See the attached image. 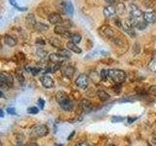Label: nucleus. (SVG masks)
Here are the masks:
<instances>
[{"label":"nucleus","instance_id":"9b49d317","mask_svg":"<svg viewBox=\"0 0 156 146\" xmlns=\"http://www.w3.org/2000/svg\"><path fill=\"white\" fill-rule=\"evenodd\" d=\"M48 21L50 22L51 24H56V26H58V24L62 22V18L61 16V14L54 12V13H51L48 16Z\"/></svg>","mask_w":156,"mask_h":146},{"label":"nucleus","instance_id":"f704fd0d","mask_svg":"<svg viewBox=\"0 0 156 146\" xmlns=\"http://www.w3.org/2000/svg\"><path fill=\"white\" fill-rule=\"evenodd\" d=\"M16 78H17V80H18V82L20 83V84H21V85L23 84V82H24V77L23 76L22 73H17V74H16Z\"/></svg>","mask_w":156,"mask_h":146},{"label":"nucleus","instance_id":"412c9836","mask_svg":"<svg viewBox=\"0 0 156 146\" xmlns=\"http://www.w3.org/2000/svg\"><path fill=\"white\" fill-rule=\"evenodd\" d=\"M34 29L37 31V32H44V31H47L49 29V26L44 23H40V22H37L35 27Z\"/></svg>","mask_w":156,"mask_h":146},{"label":"nucleus","instance_id":"c03bdc74","mask_svg":"<svg viewBox=\"0 0 156 146\" xmlns=\"http://www.w3.org/2000/svg\"><path fill=\"white\" fill-rule=\"evenodd\" d=\"M151 141H152V143L156 145V135H153L152 138H151Z\"/></svg>","mask_w":156,"mask_h":146},{"label":"nucleus","instance_id":"58836bf2","mask_svg":"<svg viewBox=\"0 0 156 146\" xmlns=\"http://www.w3.org/2000/svg\"><path fill=\"white\" fill-rule=\"evenodd\" d=\"M37 104L39 106V108L40 109H43L44 108V105H45V101H44L42 99H39L38 101H37Z\"/></svg>","mask_w":156,"mask_h":146},{"label":"nucleus","instance_id":"c85d7f7f","mask_svg":"<svg viewBox=\"0 0 156 146\" xmlns=\"http://www.w3.org/2000/svg\"><path fill=\"white\" fill-rule=\"evenodd\" d=\"M72 22L71 21H69V19H62V22L58 24V26H62V27H66V28H69L70 26H72Z\"/></svg>","mask_w":156,"mask_h":146},{"label":"nucleus","instance_id":"39448f33","mask_svg":"<svg viewBox=\"0 0 156 146\" xmlns=\"http://www.w3.org/2000/svg\"><path fill=\"white\" fill-rule=\"evenodd\" d=\"M128 11L130 17L135 19H144V13L139 6H136L135 3H130L128 6Z\"/></svg>","mask_w":156,"mask_h":146},{"label":"nucleus","instance_id":"c9c22d12","mask_svg":"<svg viewBox=\"0 0 156 146\" xmlns=\"http://www.w3.org/2000/svg\"><path fill=\"white\" fill-rule=\"evenodd\" d=\"M61 36H62V37H63V38H66V39H70V38H71V36H72V33H71V32L67 29V30H66L65 32H63Z\"/></svg>","mask_w":156,"mask_h":146},{"label":"nucleus","instance_id":"5701e85b","mask_svg":"<svg viewBox=\"0 0 156 146\" xmlns=\"http://www.w3.org/2000/svg\"><path fill=\"white\" fill-rule=\"evenodd\" d=\"M126 6H125V4L124 3H122V2H119V3H117L116 5V12L118 15H120V16H123V15H125L126 13Z\"/></svg>","mask_w":156,"mask_h":146},{"label":"nucleus","instance_id":"20e7f679","mask_svg":"<svg viewBox=\"0 0 156 146\" xmlns=\"http://www.w3.org/2000/svg\"><path fill=\"white\" fill-rule=\"evenodd\" d=\"M49 134V128L46 125H37L31 130V135L34 137H43Z\"/></svg>","mask_w":156,"mask_h":146},{"label":"nucleus","instance_id":"f8f14e48","mask_svg":"<svg viewBox=\"0 0 156 146\" xmlns=\"http://www.w3.org/2000/svg\"><path fill=\"white\" fill-rule=\"evenodd\" d=\"M40 82L44 88L46 89H51V88L54 87V81L52 78L47 75V74H44L43 76L40 77Z\"/></svg>","mask_w":156,"mask_h":146},{"label":"nucleus","instance_id":"4468645a","mask_svg":"<svg viewBox=\"0 0 156 146\" xmlns=\"http://www.w3.org/2000/svg\"><path fill=\"white\" fill-rule=\"evenodd\" d=\"M116 14V8L111 6V5H108V6H105L104 8V16L106 19H110L112 17H114Z\"/></svg>","mask_w":156,"mask_h":146},{"label":"nucleus","instance_id":"b1692460","mask_svg":"<svg viewBox=\"0 0 156 146\" xmlns=\"http://www.w3.org/2000/svg\"><path fill=\"white\" fill-rule=\"evenodd\" d=\"M49 43H50V45H52L53 47L58 48V49H61L62 46V44L61 40H58V39L56 38V37L51 38L50 40H49Z\"/></svg>","mask_w":156,"mask_h":146},{"label":"nucleus","instance_id":"a878e982","mask_svg":"<svg viewBox=\"0 0 156 146\" xmlns=\"http://www.w3.org/2000/svg\"><path fill=\"white\" fill-rule=\"evenodd\" d=\"M147 23H146L144 19H139L138 22H136V28H138V29H140V30H144V29H145V27L147 26Z\"/></svg>","mask_w":156,"mask_h":146},{"label":"nucleus","instance_id":"6ab92c4d","mask_svg":"<svg viewBox=\"0 0 156 146\" xmlns=\"http://www.w3.org/2000/svg\"><path fill=\"white\" fill-rule=\"evenodd\" d=\"M66 47H67V49L69 51H71L72 53H75V54H78V55H80V54L82 53V49L81 48H79L78 47L76 44H74V43H72L71 41H69V42H67V44H66Z\"/></svg>","mask_w":156,"mask_h":146},{"label":"nucleus","instance_id":"e433bc0d","mask_svg":"<svg viewBox=\"0 0 156 146\" xmlns=\"http://www.w3.org/2000/svg\"><path fill=\"white\" fill-rule=\"evenodd\" d=\"M148 94L152 95V96H156V85L150 86L148 89Z\"/></svg>","mask_w":156,"mask_h":146},{"label":"nucleus","instance_id":"c756f323","mask_svg":"<svg viewBox=\"0 0 156 146\" xmlns=\"http://www.w3.org/2000/svg\"><path fill=\"white\" fill-rule=\"evenodd\" d=\"M47 51L45 50H43V49H37V51H36V55L40 57V58H44V57H47Z\"/></svg>","mask_w":156,"mask_h":146},{"label":"nucleus","instance_id":"393cba45","mask_svg":"<svg viewBox=\"0 0 156 146\" xmlns=\"http://www.w3.org/2000/svg\"><path fill=\"white\" fill-rule=\"evenodd\" d=\"M58 55H61L62 57H66V58L71 57V53H70V51L69 50H66V49H63V48L58 49Z\"/></svg>","mask_w":156,"mask_h":146},{"label":"nucleus","instance_id":"49530a36","mask_svg":"<svg viewBox=\"0 0 156 146\" xmlns=\"http://www.w3.org/2000/svg\"><path fill=\"white\" fill-rule=\"evenodd\" d=\"M75 146H89V145H88L87 143H78Z\"/></svg>","mask_w":156,"mask_h":146},{"label":"nucleus","instance_id":"f3484780","mask_svg":"<svg viewBox=\"0 0 156 146\" xmlns=\"http://www.w3.org/2000/svg\"><path fill=\"white\" fill-rule=\"evenodd\" d=\"M80 106H81V108L83 109V111L86 112V113H89V112H91L92 109H93V104L87 99L81 100L80 101Z\"/></svg>","mask_w":156,"mask_h":146},{"label":"nucleus","instance_id":"2f4dec72","mask_svg":"<svg viewBox=\"0 0 156 146\" xmlns=\"http://www.w3.org/2000/svg\"><path fill=\"white\" fill-rule=\"evenodd\" d=\"M39 112V108L36 106H30L27 108V113L29 114H37Z\"/></svg>","mask_w":156,"mask_h":146},{"label":"nucleus","instance_id":"a18cd8bd","mask_svg":"<svg viewBox=\"0 0 156 146\" xmlns=\"http://www.w3.org/2000/svg\"><path fill=\"white\" fill-rule=\"evenodd\" d=\"M136 120V118H128V122H129V123H132V122H134Z\"/></svg>","mask_w":156,"mask_h":146},{"label":"nucleus","instance_id":"cd10ccee","mask_svg":"<svg viewBox=\"0 0 156 146\" xmlns=\"http://www.w3.org/2000/svg\"><path fill=\"white\" fill-rule=\"evenodd\" d=\"M66 30H67V28L62 27L61 26H56L55 28H54V32H55L56 34H58V35H62V34L65 32Z\"/></svg>","mask_w":156,"mask_h":146},{"label":"nucleus","instance_id":"6e6552de","mask_svg":"<svg viewBox=\"0 0 156 146\" xmlns=\"http://www.w3.org/2000/svg\"><path fill=\"white\" fill-rule=\"evenodd\" d=\"M75 85L77 87L81 88V89H85L89 85V76L86 74H80L76 78Z\"/></svg>","mask_w":156,"mask_h":146},{"label":"nucleus","instance_id":"a211bd4d","mask_svg":"<svg viewBox=\"0 0 156 146\" xmlns=\"http://www.w3.org/2000/svg\"><path fill=\"white\" fill-rule=\"evenodd\" d=\"M4 43L9 47H15L17 45V39L11 35H5L4 36Z\"/></svg>","mask_w":156,"mask_h":146},{"label":"nucleus","instance_id":"aec40b11","mask_svg":"<svg viewBox=\"0 0 156 146\" xmlns=\"http://www.w3.org/2000/svg\"><path fill=\"white\" fill-rule=\"evenodd\" d=\"M97 95H98V96H99V99H100L101 101H106V100H108V99H110L109 95L107 94V92H106L105 90H102V89L98 90Z\"/></svg>","mask_w":156,"mask_h":146},{"label":"nucleus","instance_id":"7c9ffc66","mask_svg":"<svg viewBox=\"0 0 156 146\" xmlns=\"http://www.w3.org/2000/svg\"><path fill=\"white\" fill-rule=\"evenodd\" d=\"M148 69L151 70V71H153V72H156V57H154L153 60L149 62Z\"/></svg>","mask_w":156,"mask_h":146},{"label":"nucleus","instance_id":"37998d69","mask_svg":"<svg viewBox=\"0 0 156 146\" xmlns=\"http://www.w3.org/2000/svg\"><path fill=\"white\" fill-rule=\"evenodd\" d=\"M26 146H37V143H36V142H34V141H30V142L27 143Z\"/></svg>","mask_w":156,"mask_h":146},{"label":"nucleus","instance_id":"79ce46f5","mask_svg":"<svg viewBox=\"0 0 156 146\" xmlns=\"http://www.w3.org/2000/svg\"><path fill=\"white\" fill-rule=\"evenodd\" d=\"M36 44H40L41 46H43V45H45V41H43L42 39H37V40H36Z\"/></svg>","mask_w":156,"mask_h":146},{"label":"nucleus","instance_id":"4be33fe9","mask_svg":"<svg viewBox=\"0 0 156 146\" xmlns=\"http://www.w3.org/2000/svg\"><path fill=\"white\" fill-rule=\"evenodd\" d=\"M109 55V53L108 52H106V51H94L93 53H91L90 55H88L87 57H85V58H90V57H95L97 56H108Z\"/></svg>","mask_w":156,"mask_h":146},{"label":"nucleus","instance_id":"4c0bfd02","mask_svg":"<svg viewBox=\"0 0 156 146\" xmlns=\"http://www.w3.org/2000/svg\"><path fill=\"white\" fill-rule=\"evenodd\" d=\"M112 90H113V92H116V94H119V92H120V90H121V86H120V84H115V86L112 87Z\"/></svg>","mask_w":156,"mask_h":146},{"label":"nucleus","instance_id":"72a5a7b5","mask_svg":"<svg viewBox=\"0 0 156 146\" xmlns=\"http://www.w3.org/2000/svg\"><path fill=\"white\" fill-rule=\"evenodd\" d=\"M100 78H101V80L105 81L107 78H108V72H107V70H101Z\"/></svg>","mask_w":156,"mask_h":146},{"label":"nucleus","instance_id":"dca6fc26","mask_svg":"<svg viewBox=\"0 0 156 146\" xmlns=\"http://www.w3.org/2000/svg\"><path fill=\"white\" fill-rule=\"evenodd\" d=\"M62 8L65 13H66L67 15H70L72 16L73 13H74V7H73V4L70 1H65L62 3Z\"/></svg>","mask_w":156,"mask_h":146},{"label":"nucleus","instance_id":"473e14b6","mask_svg":"<svg viewBox=\"0 0 156 146\" xmlns=\"http://www.w3.org/2000/svg\"><path fill=\"white\" fill-rule=\"evenodd\" d=\"M110 120H111V123H119V122L124 121V118L120 116H113V117H111Z\"/></svg>","mask_w":156,"mask_h":146},{"label":"nucleus","instance_id":"f257e3e1","mask_svg":"<svg viewBox=\"0 0 156 146\" xmlns=\"http://www.w3.org/2000/svg\"><path fill=\"white\" fill-rule=\"evenodd\" d=\"M56 99L58 101V103L60 104V106L62 107V109H63L65 111H71L73 110V102L70 100V99L68 97V96L66 94H65L63 92H58L56 95Z\"/></svg>","mask_w":156,"mask_h":146},{"label":"nucleus","instance_id":"ddd939ff","mask_svg":"<svg viewBox=\"0 0 156 146\" xmlns=\"http://www.w3.org/2000/svg\"><path fill=\"white\" fill-rule=\"evenodd\" d=\"M61 70H62V74L65 75L66 77H67V78H71L75 73V68L73 67L72 65H69V64L62 66Z\"/></svg>","mask_w":156,"mask_h":146},{"label":"nucleus","instance_id":"a19ab883","mask_svg":"<svg viewBox=\"0 0 156 146\" xmlns=\"http://www.w3.org/2000/svg\"><path fill=\"white\" fill-rule=\"evenodd\" d=\"M105 1L107 4H108V5H111V6H112L113 4L116 3V0H105Z\"/></svg>","mask_w":156,"mask_h":146},{"label":"nucleus","instance_id":"f03ea898","mask_svg":"<svg viewBox=\"0 0 156 146\" xmlns=\"http://www.w3.org/2000/svg\"><path fill=\"white\" fill-rule=\"evenodd\" d=\"M107 72H108V78H110L115 84H121L127 78L126 72L121 69H108Z\"/></svg>","mask_w":156,"mask_h":146},{"label":"nucleus","instance_id":"8fccbe9b","mask_svg":"<svg viewBox=\"0 0 156 146\" xmlns=\"http://www.w3.org/2000/svg\"><path fill=\"white\" fill-rule=\"evenodd\" d=\"M107 146H115V145H113V144H109V145H107Z\"/></svg>","mask_w":156,"mask_h":146},{"label":"nucleus","instance_id":"3c124183","mask_svg":"<svg viewBox=\"0 0 156 146\" xmlns=\"http://www.w3.org/2000/svg\"><path fill=\"white\" fill-rule=\"evenodd\" d=\"M150 1H153V0H150Z\"/></svg>","mask_w":156,"mask_h":146},{"label":"nucleus","instance_id":"7ed1b4c3","mask_svg":"<svg viewBox=\"0 0 156 146\" xmlns=\"http://www.w3.org/2000/svg\"><path fill=\"white\" fill-rule=\"evenodd\" d=\"M99 33L100 35L105 37V38H108L110 40H112L116 35H115V31L114 29L112 28L108 24H105V26H101L99 28Z\"/></svg>","mask_w":156,"mask_h":146},{"label":"nucleus","instance_id":"423d86ee","mask_svg":"<svg viewBox=\"0 0 156 146\" xmlns=\"http://www.w3.org/2000/svg\"><path fill=\"white\" fill-rule=\"evenodd\" d=\"M0 83L6 85L9 88H12L14 85V78L10 73L2 71L0 73Z\"/></svg>","mask_w":156,"mask_h":146},{"label":"nucleus","instance_id":"de8ad7c7","mask_svg":"<svg viewBox=\"0 0 156 146\" xmlns=\"http://www.w3.org/2000/svg\"><path fill=\"white\" fill-rule=\"evenodd\" d=\"M0 116H1V117H4V112H3V110L0 111Z\"/></svg>","mask_w":156,"mask_h":146},{"label":"nucleus","instance_id":"2eb2a0df","mask_svg":"<svg viewBox=\"0 0 156 146\" xmlns=\"http://www.w3.org/2000/svg\"><path fill=\"white\" fill-rule=\"evenodd\" d=\"M36 19H35V16L33 14H27V16L26 18V24L28 28H34L36 26Z\"/></svg>","mask_w":156,"mask_h":146},{"label":"nucleus","instance_id":"1a4fd4ad","mask_svg":"<svg viewBox=\"0 0 156 146\" xmlns=\"http://www.w3.org/2000/svg\"><path fill=\"white\" fill-rule=\"evenodd\" d=\"M144 19L147 23H156V12L153 10H147L144 13Z\"/></svg>","mask_w":156,"mask_h":146},{"label":"nucleus","instance_id":"ea45409f","mask_svg":"<svg viewBox=\"0 0 156 146\" xmlns=\"http://www.w3.org/2000/svg\"><path fill=\"white\" fill-rule=\"evenodd\" d=\"M7 113L10 114V115H16V110H15L13 107H8L7 108Z\"/></svg>","mask_w":156,"mask_h":146},{"label":"nucleus","instance_id":"9d476101","mask_svg":"<svg viewBox=\"0 0 156 146\" xmlns=\"http://www.w3.org/2000/svg\"><path fill=\"white\" fill-rule=\"evenodd\" d=\"M48 58H49V61L53 63H55V64H62V63H63L66 61V60H67V58L62 57L61 55H58V53L57 54H55V53L50 54Z\"/></svg>","mask_w":156,"mask_h":146},{"label":"nucleus","instance_id":"bb28decb","mask_svg":"<svg viewBox=\"0 0 156 146\" xmlns=\"http://www.w3.org/2000/svg\"><path fill=\"white\" fill-rule=\"evenodd\" d=\"M81 39H82V37H81V35H80L79 33H72V36L70 38V41L72 43H74V44H78V43L81 41Z\"/></svg>","mask_w":156,"mask_h":146},{"label":"nucleus","instance_id":"09e8293b","mask_svg":"<svg viewBox=\"0 0 156 146\" xmlns=\"http://www.w3.org/2000/svg\"><path fill=\"white\" fill-rule=\"evenodd\" d=\"M126 1H128V0H119V2H122V3H124Z\"/></svg>","mask_w":156,"mask_h":146},{"label":"nucleus","instance_id":"0eeeda50","mask_svg":"<svg viewBox=\"0 0 156 146\" xmlns=\"http://www.w3.org/2000/svg\"><path fill=\"white\" fill-rule=\"evenodd\" d=\"M121 28L123 29V30H124L127 34H128L129 36H131V37H136V30L134 29L135 27L129 23L128 19H127V21H122Z\"/></svg>","mask_w":156,"mask_h":146}]
</instances>
